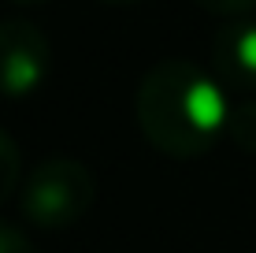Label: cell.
Wrapping results in <instances>:
<instances>
[{
    "mask_svg": "<svg viewBox=\"0 0 256 253\" xmlns=\"http://www.w3.org/2000/svg\"><path fill=\"white\" fill-rule=\"evenodd\" d=\"M134 116L152 149L171 160L204 156L230 123V104L216 75L193 60H160L138 86Z\"/></svg>",
    "mask_w": 256,
    "mask_h": 253,
    "instance_id": "1",
    "label": "cell"
},
{
    "mask_svg": "<svg viewBox=\"0 0 256 253\" xmlns=\"http://www.w3.org/2000/svg\"><path fill=\"white\" fill-rule=\"evenodd\" d=\"M96 182L82 160H45L22 182V216L41 231H67L93 208Z\"/></svg>",
    "mask_w": 256,
    "mask_h": 253,
    "instance_id": "2",
    "label": "cell"
},
{
    "mask_svg": "<svg viewBox=\"0 0 256 253\" xmlns=\"http://www.w3.org/2000/svg\"><path fill=\"white\" fill-rule=\"evenodd\" d=\"M52 49L48 38L26 19L0 23V93L4 97H26L48 75Z\"/></svg>",
    "mask_w": 256,
    "mask_h": 253,
    "instance_id": "3",
    "label": "cell"
},
{
    "mask_svg": "<svg viewBox=\"0 0 256 253\" xmlns=\"http://www.w3.org/2000/svg\"><path fill=\"white\" fill-rule=\"evenodd\" d=\"M216 78L238 90L256 86V23H226L212 41Z\"/></svg>",
    "mask_w": 256,
    "mask_h": 253,
    "instance_id": "4",
    "label": "cell"
},
{
    "mask_svg": "<svg viewBox=\"0 0 256 253\" xmlns=\"http://www.w3.org/2000/svg\"><path fill=\"white\" fill-rule=\"evenodd\" d=\"M226 138L242 153H256V101H245L230 108V123H226Z\"/></svg>",
    "mask_w": 256,
    "mask_h": 253,
    "instance_id": "5",
    "label": "cell"
},
{
    "mask_svg": "<svg viewBox=\"0 0 256 253\" xmlns=\"http://www.w3.org/2000/svg\"><path fill=\"white\" fill-rule=\"evenodd\" d=\"M19 179H22V156H19V145L0 130V205L19 190Z\"/></svg>",
    "mask_w": 256,
    "mask_h": 253,
    "instance_id": "6",
    "label": "cell"
},
{
    "mask_svg": "<svg viewBox=\"0 0 256 253\" xmlns=\"http://www.w3.org/2000/svg\"><path fill=\"white\" fill-rule=\"evenodd\" d=\"M0 253H38V246L22 231H15L12 223H0Z\"/></svg>",
    "mask_w": 256,
    "mask_h": 253,
    "instance_id": "7",
    "label": "cell"
},
{
    "mask_svg": "<svg viewBox=\"0 0 256 253\" xmlns=\"http://www.w3.org/2000/svg\"><path fill=\"white\" fill-rule=\"evenodd\" d=\"M197 4L216 12V15H245L256 8V0H197Z\"/></svg>",
    "mask_w": 256,
    "mask_h": 253,
    "instance_id": "8",
    "label": "cell"
},
{
    "mask_svg": "<svg viewBox=\"0 0 256 253\" xmlns=\"http://www.w3.org/2000/svg\"><path fill=\"white\" fill-rule=\"evenodd\" d=\"M108 4H138V0H108Z\"/></svg>",
    "mask_w": 256,
    "mask_h": 253,
    "instance_id": "9",
    "label": "cell"
}]
</instances>
